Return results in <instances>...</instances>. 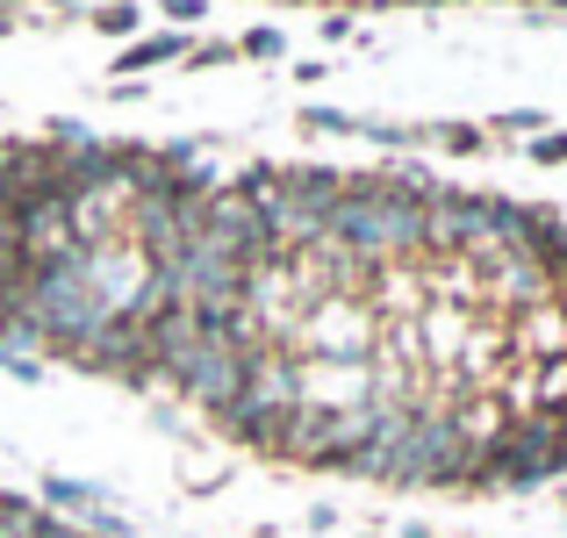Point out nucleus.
Listing matches in <instances>:
<instances>
[{
  "label": "nucleus",
  "instance_id": "obj_2",
  "mask_svg": "<svg viewBox=\"0 0 567 538\" xmlns=\"http://www.w3.org/2000/svg\"><path fill=\"white\" fill-rule=\"evenodd\" d=\"M424 144H439V152H453V158H482L488 130L482 123H424Z\"/></svg>",
  "mask_w": 567,
  "mask_h": 538
},
{
  "label": "nucleus",
  "instance_id": "obj_11",
  "mask_svg": "<svg viewBox=\"0 0 567 538\" xmlns=\"http://www.w3.org/2000/svg\"><path fill=\"white\" fill-rule=\"evenodd\" d=\"M0 37H14V14H0Z\"/></svg>",
  "mask_w": 567,
  "mask_h": 538
},
{
  "label": "nucleus",
  "instance_id": "obj_9",
  "mask_svg": "<svg viewBox=\"0 0 567 538\" xmlns=\"http://www.w3.org/2000/svg\"><path fill=\"white\" fill-rule=\"evenodd\" d=\"M532 130H546V123H539V108H511V115L496 123V137H532Z\"/></svg>",
  "mask_w": 567,
  "mask_h": 538
},
{
  "label": "nucleus",
  "instance_id": "obj_13",
  "mask_svg": "<svg viewBox=\"0 0 567 538\" xmlns=\"http://www.w3.org/2000/svg\"><path fill=\"white\" fill-rule=\"evenodd\" d=\"M554 8H567V0H554Z\"/></svg>",
  "mask_w": 567,
  "mask_h": 538
},
{
  "label": "nucleus",
  "instance_id": "obj_1",
  "mask_svg": "<svg viewBox=\"0 0 567 538\" xmlns=\"http://www.w3.org/2000/svg\"><path fill=\"white\" fill-rule=\"evenodd\" d=\"M187 51H194V43L181 37V29H166V37H144V43H130V51L115 58V72H158V65H187Z\"/></svg>",
  "mask_w": 567,
  "mask_h": 538
},
{
  "label": "nucleus",
  "instance_id": "obj_5",
  "mask_svg": "<svg viewBox=\"0 0 567 538\" xmlns=\"http://www.w3.org/2000/svg\"><path fill=\"white\" fill-rule=\"evenodd\" d=\"M295 123H302L309 137H360V115H346V108H302Z\"/></svg>",
  "mask_w": 567,
  "mask_h": 538
},
{
  "label": "nucleus",
  "instance_id": "obj_3",
  "mask_svg": "<svg viewBox=\"0 0 567 538\" xmlns=\"http://www.w3.org/2000/svg\"><path fill=\"white\" fill-rule=\"evenodd\" d=\"M43 496H51V510H101V488L94 482H72V474H51Z\"/></svg>",
  "mask_w": 567,
  "mask_h": 538
},
{
  "label": "nucleus",
  "instance_id": "obj_6",
  "mask_svg": "<svg viewBox=\"0 0 567 538\" xmlns=\"http://www.w3.org/2000/svg\"><path fill=\"white\" fill-rule=\"evenodd\" d=\"M237 58H259V65H274V58H288V37H280L274 22L245 29V43H237Z\"/></svg>",
  "mask_w": 567,
  "mask_h": 538
},
{
  "label": "nucleus",
  "instance_id": "obj_4",
  "mask_svg": "<svg viewBox=\"0 0 567 538\" xmlns=\"http://www.w3.org/2000/svg\"><path fill=\"white\" fill-rule=\"evenodd\" d=\"M137 22H144L137 0H101V8H94V29H101V37H137Z\"/></svg>",
  "mask_w": 567,
  "mask_h": 538
},
{
  "label": "nucleus",
  "instance_id": "obj_7",
  "mask_svg": "<svg viewBox=\"0 0 567 538\" xmlns=\"http://www.w3.org/2000/svg\"><path fill=\"white\" fill-rule=\"evenodd\" d=\"M532 158H539V166H567V130H539V137H532Z\"/></svg>",
  "mask_w": 567,
  "mask_h": 538
},
{
  "label": "nucleus",
  "instance_id": "obj_8",
  "mask_svg": "<svg viewBox=\"0 0 567 538\" xmlns=\"http://www.w3.org/2000/svg\"><path fill=\"white\" fill-rule=\"evenodd\" d=\"M158 14H166L173 29H187V22H202V14H208V0H158Z\"/></svg>",
  "mask_w": 567,
  "mask_h": 538
},
{
  "label": "nucleus",
  "instance_id": "obj_10",
  "mask_svg": "<svg viewBox=\"0 0 567 538\" xmlns=\"http://www.w3.org/2000/svg\"><path fill=\"white\" fill-rule=\"evenodd\" d=\"M230 58H237V43H194L187 65H230Z\"/></svg>",
  "mask_w": 567,
  "mask_h": 538
},
{
  "label": "nucleus",
  "instance_id": "obj_12",
  "mask_svg": "<svg viewBox=\"0 0 567 538\" xmlns=\"http://www.w3.org/2000/svg\"><path fill=\"white\" fill-rule=\"evenodd\" d=\"M402 538H431V531H424V525H410V531H402Z\"/></svg>",
  "mask_w": 567,
  "mask_h": 538
}]
</instances>
